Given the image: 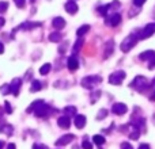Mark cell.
Here are the masks:
<instances>
[{
  "label": "cell",
  "mask_w": 155,
  "mask_h": 149,
  "mask_svg": "<svg viewBox=\"0 0 155 149\" xmlns=\"http://www.w3.org/2000/svg\"><path fill=\"white\" fill-rule=\"evenodd\" d=\"M139 40H140V37H139L137 33H132V34H129L128 37H125L124 41L121 42V45H120L121 52H123V53H128L131 49H134L135 46H136V43L139 42Z\"/></svg>",
  "instance_id": "6da1fadb"
},
{
  "label": "cell",
  "mask_w": 155,
  "mask_h": 149,
  "mask_svg": "<svg viewBox=\"0 0 155 149\" xmlns=\"http://www.w3.org/2000/svg\"><path fill=\"white\" fill-rule=\"evenodd\" d=\"M148 85H150V83H148L147 77H144V76H136L131 83H129V87L135 88V90L140 91V92H143Z\"/></svg>",
  "instance_id": "7a4b0ae2"
},
{
  "label": "cell",
  "mask_w": 155,
  "mask_h": 149,
  "mask_svg": "<svg viewBox=\"0 0 155 149\" xmlns=\"http://www.w3.org/2000/svg\"><path fill=\"white\" fill-rule=\"evenodd\" d=\"M102 81V77L98 76V74H93V76H86L83 77L82 80V87L87 88V90H93L97 84Z\"/></svg>",
  "instance_id": "3957f363"
},
{
  "label": "cell",
  "mask_w": 155,
  "mask_h": 149,
  "mask_svg": "<svg viewBox=\"0 0 155 149\" xmlns=\"http://www.w3.org/2000/svg\"><path fill=\"white\" fill-rule=\"evenodd\" d=\"M52 111H53V110H52V107L48 106L46 103H44V102H42V103H41L40 106L34 110V114L37 115L38 118H45V117H49V115L52 114Z\"/></svg>",
  "instance_id": "277c9868"
},
{
  "label": "cell",
  "mask_w": 155,
  "mask_h": 149,
  "mask_svg": "<svg viewBox=\"0 0 155 149\" xmlns=\"http://www.w3.org/2000/svg\"><path fill=\"white\" fill-rule=\"evenodd\" d=\"M127 77V73L124 71H116L109 76V83L113 85H120Z\"/></svg>",
  "instance_id": "5b68a950"
},
{
  "label": "cell",
  "mask_w": 155,
  "mask_h": 149,
  "mask_svg": "<svg viewBox=\"0 0 155 149\" xmlns=\"http://www.w3.org/2000/svg\"><path fill=\"white\" fill-rule=\"evenodd\" d=\"M154 33H155V22L148 23L147 26L142 30V33L139 34V37H140V40H147V38H150Z\"/></svg>",
  "instance_id": "8992f818"
},
{
  "label": "cell",
  "mask_w": 155,
  "mask_h": 149,
  "mask_svg": "<svg viewBox=\"0 0 155 149\" xmlns=\"http://www.w3.org/2000/svg\"><path fill=\"white\" fill-rule=\"evenodd\" d=\"M120 23H121V15L117 12L112 14V15H109L106 18V24H109V26H112V27L118 26Z\"/></svg>",
  "instance_id": "52a82bcc"
},
{
  "label": "cell",
  "mask_w": 155,
  "mask_h": 149,
  "mask_svg": "<svg viewBox=\"0 0 155 149\" xmlns=\"http://www.w3.org/2000/svg\"><path fill=\"white\" fill-rule=\"evenodd\" d=\"M112 111H113V114H116V115H124L128 111V107L124 103H114L112 106Z\"/></svg>",
  "instance_id": "ba28073f"
},
{
  "label": "cell",
  "mask_w": 155,
  "mask_h": 149,
  "mask_svg": "<svg viewBox=\"0 0 155 149\" xmlns=\"http://www.w3.org/2000/svg\"><path fill=\"white\" fill-rule=\"evenodd\" d=\"M21 85H22V80L21 79H14L10 84V88H11V94L14 96H18L19 95V90H21Z\"/></svg>",
  "instance_id": "9c48e42d"
},
{
  "label": "cell",
  "mask_w": 155,
  "mask_h": 149,
  "mask_svg": "<svg viewBox=\"0 0 155 149\" xmlns=\"http://www.w3.org/2000/svg\"><path fill=\"white\" fill-rule=\"evenodd\" d=\"M74 140H75V136H74V134H65V136L60 137V138L57 140L56 145L57 147H63V145H67V144H70V142H72Z\"/></svg>",
  "instance_id": "30bf717a"
},
{
  "label": "cell",
  "mask_w": 155,
  "mask_h": 149,
  "mask_svg": "<svg viewBox=\"0 0 155 149\" xmlns=\"http://www.w3.org/2000/svg\"><path fill=\"white\" fill-rule=\"evenodd\" d=\"M139 59L142 60V61H148L150 62L151 60L155 59V52L154 50H146V52H143V53L139 54Z\"/></svg>",
  "instance_id": "8fae6325"
},
{
  "label": "cell",
  "mask_w": 155,
  "mask_h": 149,
  "mask_svg": "<svg viewBox=\"0 0 155 149\" xmlns=\"http://www.w3.org/2000/svg\"><path fill=\"white\" fill-rule=\"evenodd\" d=\"M52 26H53L54 29H57V30L64 29L65 27L64 18H61V16H56V18H53V21H52Z\"/></svg>",
  "instance_id": "7c38bea8"
},
{
  "label": "cell",
  "mask_w": 155,
  "mask_h": 149,
  "mask_svg": "<svg viewBox=\"0 0 155 149\" xmlns=\"http://www.w3.org/2000/svg\"><path fill=\"white\" fill-rule=\"evenodd\" d=\"M65 7V11H67L68 14H71V15H74V14L78 12V4L75 0H70V2H67V4L64 5Z\"/></svg>",
  "instance_id": "4fadbf2b"
},
{
  "label": "cell",
  "mask_w": 155,
  "mask_h": 149,
  "mask_svg": "<svg viewBox=\"0 0 155 149\" xmlns=\"http://www.w3.org/2000/svg\"><path fill=\"white\" fill-rule=\"evenodd\" d=\"M57 125H59L61 129H68L71 126L70 117H67V115H63V117H60L59 119H57Z\"/></svg>",
  "instance_id": "5bb4252c"
},
{
  "label": "cell",
  "mask_w": 155,
  "mask_h": 149,
  "mask_svg": "<svg viewBox=\"0 0 155 149\" xmlns=\"http://www.w3.org/2000/svg\"><path fill=\"white\" fill-rule=\"evenodd\" d=\"M74 123H75V126L78 129H83L86 125V117L82 114H76L75 118H74Z\"/></svg>",
  "instance_id": "9a60e30c"
},
{
  "label": "cell",
  "mask_w": 155,
  "mask_h": 149,
  "mask_svg": "<svg viewBox=\"0 0 155 149\" xmlns=\"http://www.w3.org/2000/svg\"><path fill=\"white\" fill-rule=\"evenodd\" d=\"M113 50H114V41L109 40L106 43H105V53H104L105 59H107V57H109L110 54L113 53Z\"/></svg>",
  "instance_id": "2e32d148"
},
{
  "label": "cell",
  "mask_w": 155,
  "mask_h": 149,
  "mask_svg": "<svg viewBox=\"0 0 155 149\" xmlns=\"http://www.w3.org/2000/svg\"><path fill=\"white\" fill-rule=\"evenodd\" d=\"M67 65H68V69L72 71V72L79 68V60L75 57V54H74V56H71L70 59H68V64Z\"/></svg>",
  "instance_id": "e0dca14e"
},
{
  "label": "cell",
  "mask_w": 155,
  "mask_h": 149,
  "mask_svg": "<svg viewBox=\"0 0 155 149\" xmlns=\"http://www.w3.org/2000/svg\"><path fill=\"white\" fill-rule=\"evenodd\" d=\"M83 43H84V38H78L76 40V42L74 43V48H72V52H74V54L75 53H78V52L82 49V46H83Z\"/></svg>",
  "instance_id": "ac0fdd59"
},
{
  "label": "cell",
  "mask_w": 155,
  "mask_h": 149,
  "mask_svg": "<svg viewBox=\"0 0 155 149\" xmlns=\"http://www.w3.org/2000/svg\"><path fill=\"white\" fill-rule=\"evenodd\" d=\"M63 38L61 33L60 31H54V33H51V35H49V40H51V42H60Z\"/></svg>",
  "instance_id": "d6986e66"
},
{
  "label": "cell",
  "mask_w": 155,
  "mask_h": 149,
  "mask_svg": "<svg viewBox=\"0 0 155 149\" xmlns=\"http://www.w3.org/2000/svg\"><path fill=\"white\" fill-rule=\"evenodd\" d=\"M88 30H90V26H88V24H83V26H80L79 29L76 30V35H78L79 38L83 37V35H84L88 31Z\"/></svg>",
  "instance_id": "ffe728a7"
},
{
  "label": "cell",
  "mask_w": 155,
  "mask_h": 149,
  "mask_svg": "<svg viewBox=\"0 0 155 149\" xmlns=\"http://www.w3.org/2000/svg\"><path fill=\"white\" fill-rule=\"evenodd\" d=\"M41 88H42V84H41V81H38V80H34V81H31V87H30V91H31V92H37V91H40Z\"/></svg>",
  "instance_id": "44dd1931"
},
{
  "label": "cell",
  "mask_w": 155,
  "mask_h": 149,
  "mask_svg": "<svg viewBox=\"0 0 155 149\" xmlns=\"http://www.w3.org/2000/svg\"><path fill=\"white\" fill-rule=\"evenodd\" d=\"M12 126L11 125H7V123H4V125H0V132H3V133H5V134H12Z\"/></svg>",
  "instance_id": "7402d4cb"
},
{
  "label": "cell",
  "mask_w": 155,
  "mask_h": 149,
  "mask_svg": "<svg viewBox=\"0 0 155 149\" xmlns=\"http://www.w3.org/2000/svg\"><path fill=\"white\" fill-rule=\"evenodd\" d=\"M64 114L67 115V117H70V115H74L75 117V114H76V107L75 106H67L64 109Z\"/></svg>",
  "instance_id": "603a6c76"
},
{
  "label": "cell",
  "mask_w": 155,
  "mask_h": 149,
  "mask_svg": "<svg viewBox=\"0 0 155 149\" xmlns=\"http://www.w3.org/2000/svg\"><path fill=\"white\" fill-rule=\"evenodd\" d=\"M42 102H44V100H41V99H38V100L33 102V103H31V104H30V106H29V107H27V110H26V111H27V113H31V111H33V113H34V110H35V109H37V107H38V106H40V104H41V103H42Z\"/></svg>",
  "instance_id": "cb8c5ba5"
},
{
  "label": "cell",
  "mask_w": 155,
  "mask_h": 149,
  "mask_svg": "<svg viewBox=\"0 0 155 149\" xmlns=\"http://www.w3.org/2000/svg\"><path fill=\"white\" fill-rule=\"evenodd\" d=\"M93 141H94V144H97V145H104L105 144V137L101 136V134H95V136L93 137Z\"/></svg>",
  "instance_id": "d4e9b609"
},
{
  "label": "cell",
  "mask_w": 155,
  "mask_h": 149,
  "mask_svg": "<svg viewBox=\"0 0 155 149\" xmlns=\"http://www.w3.org/2000/svg\"><path fill=\"white\" fill-rule=\"evenodd\" d=\"M109 10H110V4H105V5H102V7H98V12L101 14L102 16H106Z\"/></svg>",
  "instance_id": "484cf974"
},
{
  "label": "cell",
  "mask_w": 155,
  "mask_h": 149,
  "mask_svg": "<svg viewBox=\"0 0 155 149\" xmlns=\"http://www.w3.org/2000/svg\"><path fill=\"white\" fill-rule=\"evenodd\" d=\"M51 69H52V65L51 64H44L42 67L40 68V73L41 74H48Z\"/></svg>",
  "instance_id": "4316f807"
},
{
  "label": "cell",
  "mask_w": 155,
  "mask_h": 149,
  "mask_svg": "<svg viewBox=\"0 0 155 149\" xmlns=\"http://www.w3.org/2000/svg\"><path fill=\"white\" fill-rule=\"evenodd\" d=\"M0 92H2L3 95H7V94H10V92H11L10 84H3L2 87H0Z\"/></svg>",
  "instance_id": "83f0119b"
},
{
  "label": "cell",
  "mask_w": 155,
  "mask_h": 149,
  "mask_svg": "<svg viewBox=\"0 0 155 149\" xmlns=\"http://www.w3.org/2000/svg\"><path fill=\"white\" fill-rule=\"evenodd\" d=\"M106 115H107V110L106 109H102V110H99L98 115H97V119L101 121V119H104V118H106Z\"/></svg>",
  "instance_id": "f1b7e54d"
},
{
  "label": "cell",
  "mask_w": 155,
  "mask_h": 149,
  "mask_svg": "<svg viewBox=\"0 0 155 149\" xmlns=\"http://www.w3.org/2000/svg\"><path fill=\"white\" fill-rule=\"evenodd\" d=\"M82 148H83V149H93V145H91V142L87 140V137H84V138H83Z\"/></svg>",
  "instance_id": "f546056e"
},
{
  "label": "cell",
  "mask_w": 155,
  "mask_h": 149,
  "mask_svg": "<svg viewBox=\"0 0 155 149\" xmlns=\"http://www.w3.org/2000/svg\"><path fill=\"white\" fill-rule=\"evenodd\" d=\"M140 137V132L137 130V129H134V130H132V133L129 134V138L131 140H137Z\"/></svg>",
  "instance_id": "4dcf8cb0"
},
{
  "label": "cell",
  "mask_w": 155,
  "mask_h": 149,
  "mask_svg": "<svg viewBox=\"0 0 155 149\" xmlns=\"http://www.w3.org/2000/svg\"><path fill=\"white\" fill-rule=\"evenodd\" d=\"M8 8V3L7 2H0V14L5 12Z\"/></svg>",
  "instance_id": "1f68e13d"
},
{
  "label": "cell",
  "mask_w": 155,
  "mask_h": 149,
  "mask_svg": "<svg viewBox=\"0 0 155 149\" xmlns=\"http://www.w3.org/2000/svg\"><path fill=\"white\" fill-rule=\"evenodd\" d=\"M99 95H101V91H94V94H93V96H91V102H95L97 99L99 98Z\"/></svg>",
  "instance_id": "d6a6232c"
},
{
  "label": "cell",
  "mask_w": 155,
  "mask_h": 149,
  "mask_svg": "<svg viewBox=\"0 0 155 149\" xmlns=\"http://www.w3.org/2000/svg\"><path fill=\"white\" fill-rule=\"evenodd\" d=\"M4 106H5V113H7V114H11V113H12V107H11L10 102H4Z\"/></svg>",
  "instance_id": "836d02e7"
},
{
  "label": "cell",
  "mask_w": 155,
  "mask_h": 149,
  "mask_svg": "<svg viewBox=\"0 0 155 149\" xmlns=\"http://www.w3.org/2000/svg\"><path fill=\"white\" fill-rule=\"evenodd\" d=\"M14 2H15L16 7H19V8H23L25 4H26V2H25V0H14Z\"/></svg>",
  "instance_id": "e575fe53"
},
{
  "label": "cell",
  "mask_w": 155,
  "mask_h": 149,
  "mask_svg": "<svg viewBox=\"0 0 155 149\" xmlns=\"http://www.w3.org/2000/svg\"><path fill=\"white\" fill-rule=\"evenodd\" d=\"M146 2H147V0H134V5H136V7H142Z\"/></svg>",
  "instance_id": "d590c367"
},
{
  "label": "cell",
  "mask_w": 155,
  "mask_h": 149,
  "mask_svg": "<svg viewBox=\"0 0 155 149\" xmlns=\"http://www.w3.org/2000/svg\"><path fill=\"white\" fill-rule=\"evenodd\" d=\"M33 149H49V148L44 144H34L33 145Z\"/></svg>",
  "instance_id": "8d00e7d4"
},
{
  "label": "cell",
  "mask_w": 155,
  "mask_h": 149,
  "mask_svg": "<svg viewBox=\"0 0 155 149\" xmlns=\"http://www.w3.org/2000/svg\"><path fill=\"white\" fill-rule=\"evenodd\" d=\"M121 149H134V148H132V145L129 142H123L121 144Z\"/></svg>",
  "instance_id": "74e56055"
},
{
  "label": "cell",
  "mask_w": 155,
  "mask_h": 149,
  "mask_svg": "<svg viewBox=\"0 0 155 149\" xmlns=\"http://www.w3.org/2000/svg\"><path fill=\"white\" fill-rule=\"evenodd\" d=\"M137 149H150V145L148 144H140V147Z\"/></svg>",
  "instance_id": "f35d334b"
},
{
  "label": "cell",
  "mask_w": 155,
  "mask_h": 149,
  "mask_svg": "<svg viewBox=\"0 0 155 149\" xmlns=\"http://www.w3.org/2000/svg\"><path fill=\"white\" fill-rule=\"evenodd\" d=\"M148 68H150V69H153V68H155V59H154V60H151V61H150V64H148Z\"/></svg>",
  "instance_id": "ab89813d"
},
{
  "label": "cell",
  "mask_w": 155,
  "mask_h": 149,
  "mask_svg": "<svg viewBox=\"0 0 155 149\" xmlns=\"http://www.w3.org/2000/svg\"><path fill=\"white\" fill-rule=\"evenodd\" d=\"M7 149H16V147H15V144H8Z\"/></svg>",
  "instance_id": "60d3db41"
},
{
  "label": "cell",
  "mask_w": 155,
  "mask_h": 149,
  "mask_svg": "<svg viewBox=\"0 0 155 149\" xmlns=\"http://www.w3.org/2000/svg\"><path fill=\"white\" fill-rule=\"evenodd\" d=\"M3 52H4V45H3V43L0 42V54H2Z\"/></svg>",
  "instance_id": "b9f144b4"
},
{
  "label": "cell",
  "mask_w": 155,
  "mask_h": 149,
  "mask_svg": "<svg viewBox=\"0 0 155 149\" xmlns=\"http://www.w3.org/2000/svg\"><path fill=\"white\" fill-rule=\"evenodd\" d=\"M3 26H4V19H3V18H0V29H2Z\"/></svg>",
  "instance_id": "7bdbcfd3"
},
{
  "label": "cell",
  "mask_w": 155,
  "mask_h": 149,
  "mask_svg": "<svg viewBox=\"0 0 155 149\" xmlns=\"http://www.w3.org/2000/svg\"><path fill=\"white\" fill-rule=\"evenodd\" d=\"M150 87H155V77H154V79H153V81H151V83H150Z\"/></svg>",
  "instance_id": "ee69618b"
},
{
  "label": "cell",
  "mask_w": 155,
  "mask_h": 149,
  "mask_svg": "<svg viewBox=\"0 0 155 149\" xmlns=\"http://www.w3.org/2000/svg\"><path fill=\"white\" fill-rule=\"evenodd\" d=\"M150 100H155V91H154V94H153V95L150 96Z\"/></svg>",
  "instance_id": "f6af8a7d"
},
{
  "label": "cell",
  "mask_w": 155,
  "mask_h": 149,
  "mask_svg": "<svg viewBox=\"0 0 155 149\" xmlns=\"http://www.w3.org/2000/svg\"><path fill=\"white\" fill-rule=\"evenodd\" d=\"M3 147H4V142L0 141V149H3Z\"/></svg>",
  "instance_id": "bcb514c9"
},
{
  "label": "cell",
  "mask_w": 155,
  "mask_h": 149,
  "mask_svg": "<svg viewBox=\"0 0 155 149\" xmlns=\"http://www.w3.org/2000/svg\"><path fill=\"white\" fill-rule=\"evenodd\" d=\"M153 16L155 18V7H154V11H153Z\"/></svg>",
  "instance_id": "7dc6e473"
},
{
  "label": "cell",
  "mask_w": 155,
  "mask_h": 149,
  "mask_svg": "<svg viewBox=\"0 0 155 149\" xmlns=\"http://www.w3.org/2000/svg\"><path fill=\"white\" fill-rule=\"evenodd\" d=\"M153 119H154V123H155V114H154V117H153Z\"/></svg>",
  "instance_id": "c3c4849f"
},
{
  "label": "cell",
  "mask_w": 155,
  "mask_h": 149,
  "mask_svg": "<svg viewBox=\"0 0 155 149\" xmlns=\"http://www.w3.org/2000/svg\"><path fill=\"white\" fill-rule=\"evenodd\" d=\"M30 2H35V0H30Z\"/></svg>",
  "instance_id": "681fc988"
}]
</instances>
